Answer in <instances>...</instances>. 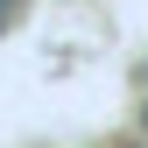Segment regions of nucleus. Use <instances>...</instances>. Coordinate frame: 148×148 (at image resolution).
I'll return each mask as SVG.
<instances>
[{
	"instance_id": "f257e3e1",
	"label": "nucleus",
	"mask_w": 148,
	"mask_h": 148,
	"mask_svg": "<svg viewBox=\"0 0 148 148\" xmlns=\"http://www.w3.org/2000/svg\"><path fill=\"white\" fill-rule=\"evenodd\" d=\"M141 92H148V64H141ZM141 134H148V99H141Z\"/></svg>"
}]
</instances>
